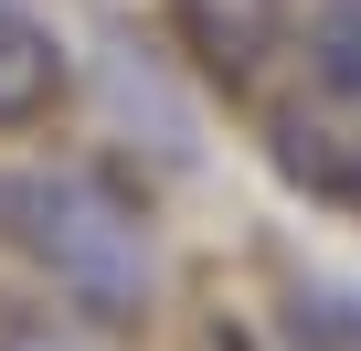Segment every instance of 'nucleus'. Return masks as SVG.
<instances>
[{"instance_id":"nucleus-3","label":"nucleus","mask_w":361,"mask_h":351,"mask_svg":"<svg viewBox=\"0 0 361 351\" xmlns=\"http://www.w3.org/2000/svg\"><path fill=\"white\" fill-rule=\"evenodd\" d=\"M64 43H54V22L32 11V0H0V128H32V117H54L64 107Z\"/></svg>"},{"instance_id":"nucleus-2","label":"nucleus","mask_w":361,"mask_h":351,"mask_svg":"<svg viewBox=\"0 0 361 351\" xmlns=\"http://www.w3.org/2000/svg\"><path fill=\"white\" fill-rule=\"evenodd\" d=\"M170 22H180V43H192V64L213 85L245 96L287 43V0H170Z\"/></svg>"},{"instance_id":"nucleus-5","label":"nucleus","mask_w":361,"mask_h":351,"mask_svg":"<svg viewBox=\"0 0 361 351\" xmlns=\"http://www.w3.org/2000/svg\"><path fill=\"white\" fill-rule=\"evenodd\" d=\"M287 351H361V298L340 287H287Z\"/></svg>"},{"instance_id":"nucleus-6","label":"nucleus","mask_w":361,"mask_h":351,"mask_svg":"<svg viewBox=\"0 0 361 351\" xmlns=\"http://www.w3.org/2000/svg\"><path fill=\"white\" fill-rule=\"evenodd\" d=\"M308 64H319L329 96H361V0H329L308 22Z\"/></svg>"},{"instance_id":"nucleus-4","label":"nucleus","mask_w":361,"mask_h":351,"mask_svg":"<svg viewBox=\"0 0 361 351\" xmlns=\"http://www.w3.org/2000/svg\"><path fill=\"white\" fill-rule=\"evenodd\" d=\"M266 138H276V160H287V182H298V192H319V203L361 213V117H319V107H287Z\"/></svg>"},{"instance_id":"nucleus-1","label":"nucleus","mask_w":361,"mask_h":351,"mask_svg":"<svg viewBox=\"0 0 361 351\" xmlns=\"http://www.w3.org/2000/svg\"><path fill=\"white\" fill-rule=\"evenodd\" d=\"M0 245H22L43 277H64V298H85L96 319H138L149 309V224L106 192L75 182V170H11L0 182Z\"/></svg>"}]
</instances>
